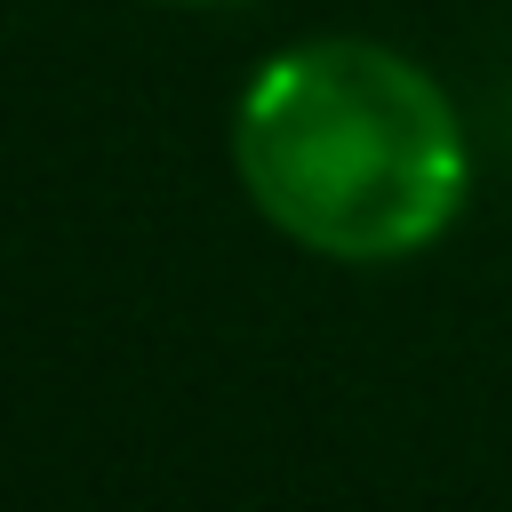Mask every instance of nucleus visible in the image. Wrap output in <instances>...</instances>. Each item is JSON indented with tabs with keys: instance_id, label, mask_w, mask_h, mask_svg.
Returning <instances> with one entry per match:
<instances>
[{
	"instance_id": "1",
	"label": "nucleus",
	"mask_w": 512,
	"mask_h": 512,
	"mask_svg": "<svg viewBox=\"0 0 512 512\" xmlns=\"http://www.w3.org/2000/svg\"><path fill=\"white\" fill-rule=\"evenodd\" d=\"M240 192L272 232L336 264L416 256L464 208V128L448 88L376 40H296L240 88Z\"/></svg>"
},
{
	"instance_id": "2",
	"label": "nucleus",
	"mask_w": 512,
	"mask_h": 512,
	"mask_svg": "<svg viewBox=\"0 0 512 512\" xmlns=\"http://www.w3.org/2000/svg\"><path fill=\"white\" fill-rule=\"evenodd\" d=\"M192 8H216V0H192Z\"/></svg>"
}]
</instances>
